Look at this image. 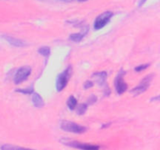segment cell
<instances>
[{"label":"cell","mask_w":160,"mask_h":150,"mask_svg":"<svg viewBox=\"0 0 160 150\" xmlns=\"http://www.w3.org/2000/svg\"><path fill=\"white\" fill-rule=\"evenodd\" d=\"M60 128L63 131H67V132L74 133V134H82V133L86 132V131L88 130L86 127L78 124L74 122L67 121V120H63V121L61 122Z\"/></svg>","instance_id":"obj_1"},{"label":"cell","mask_w":160,"mask_h":150,"mask_svg":"<svg viewBox=\"0 0 160 150\" xmlns=\"http://www.w3.org/2000/svg\"><path fill=\"white\" fill-rule=\"evenodd\" d=\"M70 74H71V67L70 66L58 76L56 79V89L58 92H61L65 88L70 78Z\"/></svg>","instance_id":"obj_2"},{"label":"cell","mask_w":160,"mask_h":150,"mask_svg":"<svg viewBox=\"0 0 160 150\" xmlns=\"http://www.w3.org/2000/svg\"><path fill=\"white\" fill-rule=\"evenodd\" d=\"M113 16V12L111 11H106L100 14L95 20L94 23V28L95 30H100L104 28L109 21Z\"/></svg>","instance_id":"obj_3"},{"label":"cell","mask_w":160,"mask_h":150,"mask_svg":"<svg viewBox=\"0 0 160 150\" xmlns=\"http://www.w3.org/2000/svg\"><path fill=\"white\" fill-rule=\"evenodd\" d=\"M31 68L28 66H24V67H22L19 69L17 71V73H15V76H14L13 81L16 84H19L20 83L23 82L24 81H26L28 78V77L31 75Z\"/></svg>","instance_id":"obj_4"},{"label":"cell","mask_w":160,"mask_h":150,"mask_svg":"<svg viewBox=\"0 0 160 150\" xmlns=\"http://www.w3.org/2000/svg\"><path fill=\"white\" fill-rule=\"evenodd\" d=\"M153 77H154L153 74H149L145 77L141 81V84L138 86H137V87H135L134 88H133L131 90V93L134 95H139L143 93V92H145L148 88V87H149L150 84H151V81L153 79Z\"/></svg>","instance_id":"obj_5"},{"label":"cell","mask_w":160,"mask_h":150,"mask_svg":"<svg viewBox=\"0 0 160 150\" xmlns=\"http://www.w3.org/2000/svg\"><path fill=\"white\" fill-rule=\"evenodd\" d=\"M125 74V71L122 69L120 72H119L118 75L117 76L115 79V88L117 93L119 95L124 93L128 89V84L123 80V76Z\"/></svg>","instance_id":"obj_6"},{"label":"cell","mask_w":160,"mask_h":150,"mask_svg":"<svg viewBox=\"0 0 160 150\" xmlns=\"http://www.w3.org/2000/svg\"><path fill=\"white\" fill-rule=\"evenodd\" d=\"M65 145H69V146L74 147L77 148H81V149H98L99 147L97 145H90V144H85V143H81V142H64Z\"/></svg>","instance_id":"obj_7"},{"label":"cell","mask_w":160,"mask_h":150,"mask_svg":"<svg viewBox=\"0 0 160 150\" xmlns=\"http://www.w3.org/2000/svg\"><path fill=\"white\" fill-rule=\"evenodd\" d=\"M5 39L8 42V43L10 44L11 45H13L15 47H24L27 45V43L23 42V40L19 38H16L11 37V36L4 35L3 36Z\"/></svg>","instance_id":"obj_8"},{"label":"cell","mask_w":160,"mask_h":150,"mask_svg":"<svg viewBox=\"0 0 160 150\" xmlns=\"http://www.w3.org/2000/svg\"><path fill=\"white\" fill-rule=\"evenodd\" d=\"M88 29L89 28L88 26H86V28L84 27V28L82 30V31H81V32L75 33V34H70V39L71 41H73V42H80L83 38H84V37L85 36V34H87L88 31Z\"/></svg>","instance_id":"obj_9"},{"label":"cell","mask_w":160,"mask_h":150,"mask_svg":"<svg viewBox=\"0 0 160 150\" xmlns=\"http://www.w3.org/2000/svg\"><path fill=\"white\" fill-rule=\"evenodd\" d=\"M94 78H96L97 82L99 84L100 86H106L107 87V84H106V77H107V73L105 71L102 72H97L93 74Z\"/></svg>","instance_id":"obj_10"},{"label":"cell","mask_w":160,"mask_h":150,"mask_svg":"<svg viewBox=\"0 0 160 150\" xmlns=\"http://www.w3.org/2000/svg\"><path fill=\"white\" fill-rule=\"evenodd\" d=\"M31 101H32L34 106L38 108L43 107L44 105H45L43 98H42V96H41L38 93H36V92L35 93H33L32 98H31Z\"/></svg>","instance_id":"obj_11"},{"label":"cell","mask_w":160,"mask_h":150,"mask_svg":"<svg viewBox=\"0 0 160 150\" xmlns=\"http://www.w3.org/2000/svg\"><path fill=\"white\" fill-rule=\"evenodd\" d=\"M77 105H78V101H77L76 98L74 96H73V95L70 96V98L67 100V106H68L69 109L70 110H73V109H74L76 108Z\"/></svg>","instance_id":"obj_12"},{"label":"cell","mask_w":160,"mask_h":150,"mask_svg":"<svg viewBox=\"0 0 160 150\" xmlns=\"http://www.w3.org/2000/svg\"><path fill=\"white\" fill-rule=\"evenodd\" d=\"M38 52L40 53L42 56H45V58H48L49 56L50 52H51V49L48 46H43L38 49Z\"/></svg>","instance_id":"obj_13"},{"label":"cell","mask_w":160,"mask_h":150,"mask_svg":"<svg viewBox=\"0 0 160 150\" xmlns=\"http://www.w3.org/2000/svg\"><path fill=\"white\" fill-rule=\"evenodd\" d=\"M87 108L88 106L86 104L79 105V106L78 107V109H77V113L78 115H83L86 112V110H87Z\"/></svg>","instance_id":"obj_14"},{"label":"cell","mask_w":160,"mask_h":150,"mask_svg":"<svg viewBox=\"0 0 160 150\" xmlns=\"http://www.w3.org/2000/svg\"><path fill=\"white\" fill-rule=\"evenodd\" d=\"M1 149H7V150H16V149H22V147H18V146H15V145H3L0 147Z\"/></svg>","instance_id":"obj_15"},{"label":"cell","mask_w":160,"mask_h":150,"mask_svg":"<svg viewBox=\"0 0 160 150\" xmlns=\"http://www.w3.org/2000/svg\"><path fill=\"white\" fill-rule=\"evenodd\" d=\"M16 92H20V93H23V94H26V95H29V94L33 93L34 89H33V88L31 87V88H26V89H17V90H16Z\"/></svg>","instance_id":"obj_16"},{"label":"cell","mask_w":160,"mask_h":150,"mask_svg":"<svg viewBox=\"0 0 160 150\" xmlns=\"http://www.w3.org/2000/svg\"><path fill=\"white\" fill-rule=\"evenodd\" d=\"M149 65L150 64H148V63L142 64V65H140V66H138V67H135V68H134V70H135V71H137V72H140V71H142V70H145L147 67H149Z\"/></svg>","instance_id":"obj_17"},{"label":"cell","mask_w":160,"mask_h":150,"mask_svg":"<svg viewBox=\"0 0 160 150\" xmlns=\"http://www.w3.org/2000/svg\"><path fill=\"white\" fill-rule=\"evenodd\" d=\"M93 85H94V83L92 82V81H85V83H84V88L85 89H88V88H92Z\"/></svg>","instance_id":"obj_18"},{"label":"cell","mask_w":160,"mask_h":150,"mask_svg":"<svg viewBox=\"0 0 160 150\" xmlns=\"http://www.w3.org/2000/svg\"><path fill=\"white\" fill-rule=\"evenodd\" d=\"M97 100V98L95 96V95H92L91 98L88 99V103L89 104H93L94 102H95Z\"/></svg>","instance_id":"obj_19"},{"label":"cell","mask_w":160,"mask_h":150,"mask_svg":"<svg viewBox=\"0 0 160 150\" xmlns=\"http://www.w3.org/2000/svg\"><path fill=\"white\" fill-rule=\"evenodd\" d=\"M145 2H146V0H140V1H139V3H138L139 7H142V6L145 4Z\"/></svg>","instance_id":"obj_20"},{"label":"cell","mask_w":160,"mask_h":150,"mask_svg":"<svg viewBox=\"0 0 160 150\" xmlns=\"http://www.w3.org/2000/svg\"><path fill=\"white\" fill-rule=\"evenodd\" d=\"M61 2H70L73 1V0H59Z\"/></svg>","instance_id":"obj_21"},{"label":"cell","mask_w":160,"mask_h":150,"mask_svg":"<svg viewBox=\"0 0 160 150\" xmlns=\"http://www.w3.org/2000/svg\"><path fill=\"white\" fill-rule=\"evenodd\" d=\"M78 1L79 2H86V1H88V0H78Z\"/></svg>","instance_id":"obj_22"}]
</instances>
